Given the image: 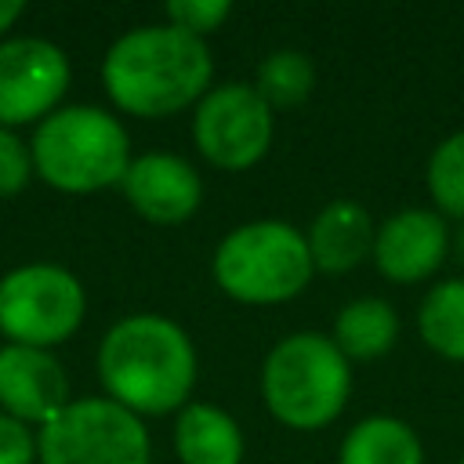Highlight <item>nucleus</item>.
<instances>
[{
  "instance_id": "nucleus-17",
  "label": "nucleus",
  "mask_w": 464,
  "mask_h": 464,
  "mask_svg": "<svg viewBox=\"0 0 464 464\" xmlns=\"http://www.w3.org/2000/svg\"><path fill=\"white\" fill-rule=\"evenodd\" d=\"M417 330L424 344L453 362H464V279H446L420 301Z\"/></svg>"
},
{
  "instance_id": "nucleus-25",
  "label": "nucleus",
  "mask_w": 464,
  "mask_h": 464,
  "mask_svg": "<svg viewBox=\"0 0 464 464\" xmlns=\"http://www.w3.org/2000/svg\"><path fill=\"white\" fill-rule=\"evenodd\" d=\"M460 464H464V460H460Z\"/></svg>"
},
{
  "instance_id": "nucleus-20",
  "label": "nucleus",
  "mask_w": 464,
  "mask_h": 464,
  "mask_svg": "<svg viewBox=\"0 0 464 464\" xmlns=\"http://www.w3.org/2000/svg\"><path fill=\"white\" fill-rule=\"evenodd\" d=\"M228 14H232V4L228 0H170L167 4L170 25L185 29V33H192L199 40L207 33H214Z\"/></svg>"
},
{
  "instance_id": "nucleus-11",
  "label": "nucleus",
  "mask_w": 464,
  "mask_h": 464,
  "mask_svg": "<svg viewBox=\"0 0 464 464\" xmlns=\"http://www.w3.org/2000/svg\"><path fill=\"white\" fill-rule=\"evenodd\" d=\"M450 254V228L442 214L410 207L392 214L373 239L377 268L395 283H420L428 279Z\"/></svg>"
},
{
  "instance_id": "nucleus-12",
  "label": "nucleus",
  "mask_w": 464,
  "mask_h": 464,
  "mask_svg": "<svg viewBox=\"0 0 464 464\" xmlns=\"http://www.w3.org/2000/svg\"><path fill=\"white\" fill-rule=\"evenodd\" d=\"M0 406L14 420L47 424L69 406V381L47 348L7 344L0 348Z\"/></svg>"
},
{
  "instance_id": "nucleus-22",
  "label": "nucleus",
  "mask_w": 464,
  "mask_h": 464,
  "mask_svg": "<svg viewBox=\"0 0 464 464\" xmlns=\"http://www.w3.org/2000/svg\"><path fill=\"white\" fill-rule=\"evenodd\" d=\"M33 457H36L33 431L11 413H0V464H33Z\"/></svg>"
},
{
  "instance_id": "nucleus-2",
  "label": "nucleus",
  "mask_w": 464,
  "mask_h": 464,
  "mask_svg": "<svg viewBox=\"0 0 464 464\" xmlns=\"http://www.w3.org/2000/svg\"><path fill=\"white\" fill-rule=\"evenodd\" d=\"M98 373L109 399L130 413H170L196 384V348L167 315H127L102 337Z\"/></svg>"
},
{
  "instance_id": "nucleus-7",
  "label": "nucleus",
  "mask_w": 464,
  "mask_h": 464,
  "mask_svg": "<svg viewBox=\"0 0 464 464\" xmlns=\"http://www.w3.org/2000/svg\"><path fill=\"white\" fill-rule=\"evenodd\" d=\"M83 308L87 297L80 279L58 265L36 261L0 279V330L11 344H58L80 326Z\"/></svg>"
},
{
  "instance_id": "nucleus-13",
  "label": "nucleus",
  "mask_w": 464,
  "mask_h": 464,
  "mask_svg": "<svg viewBox=\"0 0 464 464\" xmlns=\"http://www.w3.org/2000/svg\"><path fill=\"white\" fill-rule=\"evenodd\" d=\"M304 239L319 272H352L359 261L373 257L377 228L366 207H359L355 199H334L315 214Z\"/></svg>"
},
{
  "instance_id": "nucleus-6",
  "label": "nucleus",
  "mask_w": 464,
  "mask_h": 464,
  "mask_svg": "<svg viewBox=\"0 0 464 464\" xmlns=\"http://www.w3.org/2000/svg\"><path fill=\"white\" fill-rule=\"evenodd\" d=\"M40 464H149L138 413L112 399H72L36 439Z\"/></svg>"
},
{
  "instance_id": "nucleus-3",
  "label": "nucleus",
  "mask_w": 464,
  "mask_h": 464,
  "mask_svg": "<svg viewBox=\"0 0 464 464\" xmlns=\"http://www.w3.org/2000/svg\"><path fill=\"white\" fill-rule=\"evenodd\" d=\"M33 170L65 192H94L123 181L130 141L116 116L94 105H65L44 116L33 134Z\"/></svg>"
},
{
  "instance_id": "nucleus-23",
  "label": "nucleus",
  "mask_w": 464,
  "mask_h": 464,
  "mask_svg": "<svg viewBox=\"0 0 464 464\" xmlns=\"http://www.w3.org/2000/svg\"><path fill=\"white\" fill-rule=\"evenodd\" d=\"M22 14V0H0V33Z\"/></svg>"
},
{
  "instance_id": "nucleus-10",
  "label": "nucleus",
  "mask_w": 464,
  "mask_h": 464,
  "mask_svg": "<svg viewBox=\"0 0 464 464\" xmlns=\"http://www.w3.org/2000/svg\"><path fill=\"white\" fill-rule=\"evenodd\" d=\"M120 185L130 207L156 225H178L192 218L203 199V181L196 167L174 152H145L130 160Z\"/></svg>"
},
{
  "instance_id": "nucleus-21",
  "label": "nucleus",
  "mask_w": 464,
  "mask_h": 464,
  "mask_svg": "<svg viewBox=\"0 0 464 464\" xmlns=\"http://www.w3.org/2000/svg\"><path fill=\"white\" fill-rule=\"evenodd\" d=\"M29 174H33L29 145L11 127H0V196H11L18 188H25Z\"/></svg>"
},
{
  "instance_id": "nucleus-9",
  "label": "nucleus",
  "mask_w": 464,
  "mask_h": 464,
  "mask_svg": "<svg viewBox=\"0 0 464 464\" xmlns=\"http://www.w3.org/2000/svg\"><path fill=\"white\" fill-rule=\"evenodd\" d=\"M69 87V58L44 36H14L0 44V127L51 116Z\"/></svg>"
},
{
  "instance_id": "nucleus-19",
  "label": "nucleus",
  "mask_w": 464,
  "mask_h": 464,
  "mask_svg": "<svg viewBox=\"0 0 464 464\" xmlns=\"http://www.w3.org/2000/svg\"><path fill=\"white\" fill-rule=\"evenodd\" d=\"M428 192L439 203V210L464 221V130L435 145L428 160Z\"/></svg>"
},
{
  "instance_id": "nucleus-5",
  "label": "nucleus",
  "mask_w": 464,
  "mask_h": 464,
  "mask_svg": "<svg viewBox=\"0 0 464 464\" xmlns=\"http://www.w3.org/2000/svg\"><path fill=\"white\" fill-rule=\"evenodd\" d=\"M315 265L304 232L286 221H246L232 228L214 250L218 286L243 304H279L297 297Z\"/></svg>"
},
{
  "instance_id": "nucleus-4",
  "label": "nucleus",
  "mask_w": 464,
  "mask_h": 464,
  "mask_svg": "<svg viewBox=\"0 0 464 464\" xmlns=\"http://www.w3.org/2000/svg\"><path fill=\"white\" fill-rule=\"evenodd\" d=\"M261 395L272 417L286 428H323L344 410L352 395L348 359L341 355L334 337L290 334L265 355Z\"/></svg>"
},
{
  "instance_id": "nucleus-15",
  "label": "nucleus",
  "mask_w": 464,
  "mask_h": 464,
  "mask_svg": "<svg viewBox=\"0 0 464 464\" xmlns=\"http://www.w3.org/2000/svg\"><path fill=\"white\" fill-rule=\"evenodd\" d=\"M337 464H424V450L406 420L366 417L344 435Z\"/></svg>"
},
{
  "instance_id": "nucleus-14",
  "label": "nucleus",
  "mask_w": 464,
  "mask_h": 464,
  "mask_svg": "<svg viewBox=\"0 0 464 464\" xmlns=\"http://www.w3.org/2000/svg\"><path fill=\"white\" fill-rule=\"evenodd\" d=\"M174 450L181 464H239L243 431L214 402H188L174 424Z\"/></svg>"
},
{
  "instance_id": "nucleus-16",
  "label": "nucleus",
  "mask_w": 464,
  "mask_h": 464,
  "mask_svg": "<svg viewBox=\"0 0 464 464\" xmlns=\"http://www.w3.org/2000/svg\"><path fill=\"white\" fill-rule=\"evenodd\" d=\"M399 337V315L381 297H359L334 319V344L344 359H377L392 352Z\"/></svg>"
},
{
  "instance_id": "nucleus-24",
  "label": "nucleus",
  "mask_w": 464,
  "mask_h": 464,
  "mask_svg": "<svg viewBox=\"0 0 464 464\" xmlns=\"http://www.w3.org/2000/svg\"><path fill=\"white\" fill-rule=\"evenodd\" d=\"M450 254L464 265V221H460V228H457V232H450Z\"/></svg>"
},
{
  "instance_id": "nucleus-18",
  "label": "nucleus",
  "mask_w": 464,
  "mask_h": 464,
  "mask_svg": "<svg viewBox=\"0 0 464 464\" xmlns=\"http://www.w3.org/2000/svg\"><path fill=\"white\" fill-rule=\"evenodd\" d=\"M257 94L268 102V109H290L301 105L315 87V65L304 51L283 47L272 51L257 69Z\"/></svg>"
},
{
  "instance_id": "nucleus-1",
  "label": "nucleus",
  "mask_w": 464,
  "mask_h": 464,
  "mask_svg": "<svg viewBox=\"0 0 464 464\" xmlns=\"http://www.w3.org/2000/svg\"><path fill=\"white\" fill-rule=\"evenodd\" d=\"M210 72L207 44L170 22L123 33L102 62L109 98L134 116H170L199 102L210 87Z\"/></svg>"
},
{
  "instance_id": "nucleus-8",
  "label": "nucleus",
  "mask_w": 464,
  "mask_h": 464,
  "mask_svg": "<svg viewBox=\"0 0 464 464\" xmlns=\"http://www.w3.org/2000/svg\"><path fill=\"white\" fill-rule=\"evenodd\" d=\"M192 141L221 170L254 167L272 145V109L254 83H221L196 102Z\"/></svg>"
}]
</instances>
